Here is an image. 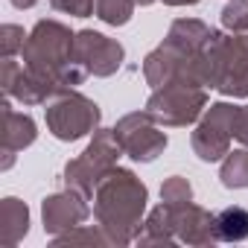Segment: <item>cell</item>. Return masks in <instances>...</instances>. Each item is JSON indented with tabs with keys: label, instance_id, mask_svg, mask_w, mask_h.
<instances>
[{
	"label": "cell",
	"instance_id": "6da1fadb",
	"mask_svg": "<svg viewBox=\"0 0 248 248\" xmlns=\"http://www.w3.org/2000/svg\"><path fill=\"white\" fill-rule=\"evenodd\" d=\"M216 231L228 242H239L248 236V210L242 207H228L216 216Z\"/></svg>",
	"mask_w": 248,
	"mask_h": 248
}]
</instances>
